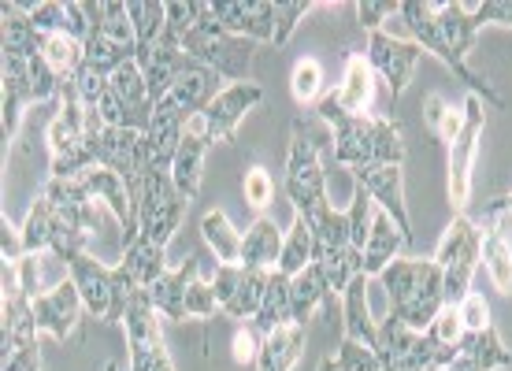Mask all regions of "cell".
I'll list each match as a JSON object with an SVG mask.
<instances>
[{"label":"cell","instance_id":"1","mask_svg":"<svg viewBox=\"0 0 512 371\" xmlns=\"http://www.w3.org/2000/svg\"><path fill=\"white\" fill-rule=\"evenodd\" d=\"M397 19L423 52H435L438 60L461 78L472 97L494 104V108H505L501 93L468 64V52L483 30L475 4H468V0H405Z\"/></svg>","mask_w":512,"mask_h":371},{"label":"cell","instance_id":"2","mask_svg":"<svg viewBox=\"0 0 512 371\" xmlns=\"http://www.w3.org/2000/svg\"><path fill=\"white\" fill-rule=\"evenodd\" d=\"M4 97H0V134L15 141L23 127V112L30 104H45L60 97L64 82L52 75V67L41 56V34L30 23V15L19 8V0H8L4 8Z\"/></svg>","mask_w":512,"mask_h":371},{"label":"cell","instance_id":"3","mask_svg":"<svg viewBox=\"0 0 512 371\" xmlns=\"http://www.w3.org/2000/svg\"><path fill=\"white\" fill-rule=\"evenodd\" d=\"M138 56V38H134V23L123 0H101L90 4V38H86V60L71 78L78 101L90 112H97L108 82L119 67L130 64Z\"/></svg>","mask_w":512,"mask_h":371},{"label":"cell","instance_id":"4","mask_svg":"<svg viewBox=\"0 0 512 371\" xmlns=\"http://www.w3.org/2000/svg\"><path fill=\"white\" fill-rule=\"evenodd\" d=\"M320 119L331 127L334 160L342 167L368 164H401L405 160V138L390 116H346L334 97L320 101Z\"/></svg>","mask_w":512,"mask_h":371},{"label":"cell","instance_id":"5","mask_svg":"<svg viewBox=\"0 0 512 371\" xmlns=\"http://www.w3.org/2000/svg\"><path fill=\"white\" fill-rule=\"evenodd\" d=\"M390 294V316L401 320L409 331H427L438 320V312L446 308V279L442 268L431 260H409L401 256L379 275Z\"/></svg>","mask_w":512,"mask_h":371},{"label":"cell","instance_id":"6","mask_svg":"<svg viewBox=\"0 0 512 371\" xmlns=\"http://www.w3.org/2000/svg\"><path fill=\"white\" fill-rule=\"evenodd\" d=\"M45 205H49V253L56 260H67L75 253H86L93 234H101V208L90 193L82 190L78 182H64V179H49L45 182ZM108 212V208H104Z\"/></svg>","mask_w":512,"mask_h":371},{"label":"cell","instance_id":"7","mask_svg":"<svg viewBox=\"0 0 512 371\" xmlns=\"http://www.w3.org/2000/svg\"><path fill=\"white\" fill-rule=\"evenodd\" d=\"M182 52H186L190 60H197V64H205L208 71H216L219 78H227L231 86H238V82H253V78H249V71H253V52H256L253 41L231 34V30L216 19V12H212L208 0H205L201 19L186 30Z\"/></svg>","mask_w":512,"mask_h":371},{"label":"cell","instance_id":"8","mask_svg":"<svg viewBox=\"0 0 512 371\" xmlns=\"http://www.w3.org/2000/svg\"><path fill=\"white\" fill-rule=\"evenodd\" d=\"M64 264H67V279L78 286V297H82V305H86V312H90L93 320L123 323L130 297L138 294V286L127 275V268L123 264L108 268L101 260H93L90 253L67 256Z\"/></svg>","mask_w":512,"mask_h":371},{"label":"cell","instance_id":"9","mask_svg":"<svg viewBox=\"0 0 512 371\" xmlns=\"http://www.w3.org/2000/svg\"><path fill=\"white\" fill-rule=\"evenodd\" d=\"M186 208H190V201L179 193V186H175V179H171V171H153V167H145L141 197H138V234H134V238H141V242H149L167 253V245H171V238H175V231H179Z\"/></svg>","mask_w":512,"mask_h":371},{"label":"cell","instance_id":"10","mask_svg":"<svg viewBox=\"0 0 512 371\" xmlns=\"http://www.w3.org/2000/svg\"><path fill=\"white\" fill-rule=\"evenodd\" d=\"M435 264L446 279V305H461L472 294V275L483 264V227L472 216H453L446 238L438 245Z\"/></svg>","mask_w":512,"mask_h":371},{"label":"cell","instance_id":"11","mask_svg":"<svg viewBox=\"0 0 512 371\" xmlns=\"http://www.w3.org/2000/svg\"><path fill=\"white\" fill-rule=\"evenodd\" d=\"M379 364L383 371H431V368H449L461 349H449V346H438L435 338L427 331H409L401 320L394 316H386L379 323Z\"/></svg>","mask_w":512,"mask_h":371},{"label":"cell","instance_id":"12","mask_svg":"<svg viewBox=\"0 0 512 371\" xmlns=\"http://www.w3.org/2000/svg\"><path fill=\"white\" fill-rule=\"evenodd\" d=\"M286 197L294 201V216H316L327 208V175L320 164V138H312L305 123H294V141L286 156Z\"/></svg>","mask_w":512,"mask_h":371},{"label":"cell","instance_id":"13","mask_svg":"<svg viewBox=\"0 0 512 371\" xmlns=\"http://www.w3.org/2000/svg\"><path fill=\"white\" fill-rule=\"evenodd\" d=\"M153 93H149V82L141 75L138 60L123 64L112 75L108 90H104L101 104H97V116L108 123V127H123V130H138L145 134L149 123H153Z\"/></svg>","mask_w":512,"mask_h":371},{"label":"cell","instance_id":"14","mask_svg":"<svg viewBox=\"0 0 512 371\" xmlns=\"http://www.w3.org/2000/svg\"><path fill=\"white\" fill-rule=\"evenodd\" d=\"M483 127H487V104L468 93L464 101V127L457 141L449 145V208L457 216H468L472 205V186H475V156H479V141H483Z\"/></svg>","mask_w":512,"mask_h":371},{"label":"cell","instance_id":"15","mask_svg":"<svg viewBox=\"0 0 512 371\" xmlns=\"http://www.w3.org/2000/svg\"><path fill=\"white\" fill-rule=\"evenodd\" d=\"M160 312L149 305L145 290L130 297L123 327H127V346H130V371H175L171 353L164 342V327L156 320Z\"/></svg>","mask_w":512,"mask_h":371},{"label":"cell","instance_id":"16","mask_svg":"<svg viewBox=\"0 0 512 371\" xmlns=\"http://www.w3.org/2000/svg\"><path fill=\"white\" fill-rule=\"evenodd\" d=\"M271 271L242 268V264H216L212 271V290H216L219 312H227L231 320L253 323L256 308L264 301Z\"/></svg>","mask_w":512,"mask_h":371},{"label":"cell","instance_id":"17","mask_svg":"<svg viewBox=\"0 0 512 371\" xmlns=\"http://www.w3.org/2000/svg\"><path fill=\"white\" fill-rule=\"evenodd\" d=\"M364 56H368L375 78H383L386 86H390V101H401V93L409 90L412 71L420 64L423 49L416 41H401L394 34H386V30H372Z\"/></svg>","mask_w":512,"mask_h":371},{"label":"cell","instance_id":"18","mask_svg":"<svg viewBox=\"0 0 512 371\" xmlns=\"http://www.w3.org/2000/svg\"><path fill=\"white\" fill-rule=\"evenodd\" d=\"M34 308V323H38V334H52L56 342H78V323H82V297H78V286L71 279L56 282L52 290H45L41 297L30 301Z\"/></svg>","mask_w":512,"mask_h":371},{"label":"cell","instance_id":"19","mask_svg":"<svg viewBox=\"0 0 512 371\" xmlns=\"http://www.w3.org/2000/svg\"><path fill=\"white\" fill-rule=\"evenodd\" d=\"M264 101V90L256 82H238V86H227L212 97L205 112H201V123L208 130V141H234L238 134V123L245 119V112H253L256 104Z\"/></svg>","mask_w":512,"mask_h":371},{"label":"cell","instance_id":"20","mask_svg":"<svg viewBox=\"0 0 512 371\" xmlns=\"http://www.w3.org/2000/svg\"><path fill=\"white\" fill-rule=\"evenodd\" d=\"M353 182H360L364 190L372 193L375 205L383 208L386 216L397 223V231L412 242V219H409V205H405V179H401V164L353 167Z\"/></svg>","mask_w":512,"mask_h":371},{"label":"cell","instance_id":"21","mask_svg":"<svg viewBox=\"0 0 512 371\" xmlns=\"http://www.w3.org/2000/svg\"><path fill=\"white\" fill-rule=\"evenodd\" d=\"M216 19L245 41H275V0H216Z\"/></svg>","mask_w":512,"mask_h":371},{"label":"cell","instance_id":"22","mask_svg":"<svg viewBox=\"0 0 512 371\" xmlns=\"http://www.w3.org/2000/svg\"><path fill=\"white\" fill-rule=\"evenodd\" d=\"M212 149V141H208V130L201 123V116H193L186 123V134H182V145L179 153H175V164H171V179L179 186V193L186 201H193L197 193H201V175H205V156Z\"/></svg>","mask_w":512,"mask_h":371},{"label":"cell","instance_id":"23","mask_svg":"<svg viewBox=\"0 0 512 371\" xmlns=\"http://www.w3.org/2000/svg\"><path fill=\"white\" fill-rule=\"evenodd\" d=\"M334 104L346 112V116H372L375 108V71L368 64L364 52H353L346 60V75H342V86L331 93Z\"/></svg>","mask_w":512,"mask_h":371},{"label":"cell","instance_id":"24","mask_svg":"<svg viewBox=\"0 0 512 371\" xmlns=\"http://www.w3.org/2000/svg\"><path fill=\"white\" fill-rule=\"evenodd\" d=\"M409 249V238L397 231V223L386 216L383 208L375 205L372 231H368V245H364V275H383L394 260H401V253Z\"/></svg>","mask_w":512,"mask_h":371},{"label":"cell","instance_id":"25","mask_svg":"<svg viewBox=\"0 0 512 371\" xmlns=\"http://www.w3.org/2000/svg\"><path fill=\"white\" fill-rule=\"evenodd\" d=\"M512 364V349L501 342L498 327H487L479 334H464L461 353L449 364V371H501Z\"/></svg>","mask_w":512,"mask_h":371},{"label":"cell","instance_id":"26","mask_svg":"<svg viewBox=\"0 0 512 371\" xmlns=\"http://www.w3.org/2000/svg\"><path fill=\"white\" fill-rule=\"evenodd\" d=\"M201 275V268H197V260H186L182 268H171L164 275V279H156L149 290H145V297H149V305L160 312V316H167V320L182 323L186 320V290H190V282Z\"/></svg>","mask_w":512,"mask_h":371},{"label":"cell","instance_id":"27","mask_svg":"<svg viewBox=\"0 0 512 371\" xmlns=\"http://www.w3.org/2000/svg\"><path fill=\"white\" fill-rule=\"evenodd\" d=\"M342 323H346V338L360 346H379V323L372 320V301H368V275H357L342 294Z\"/></svg>","mask_w":512,"mask_h":371},{"label":"cell","instance_id":"28","mask_svg":"<svg viewBox=\"0 0 512 371\" xmlns=\"http://www.w3.org/2000/svg\"><path fill=\"white\" fill-rule=\"evenodd\" d=\"M282 242H286V234L279 231V223L271 216H256L242 242V268L275 271L282 256Z\"/></svg>","mask_w":512,"mask_h":371},{"label":"cell","instance_id":"29","mask_svg":"<svg viewBox=\"0 0 512 371\" xmlns=\"http://www.w3.org/2000/svg\"><path fill=\"white\" fill-rule=\"evenodd\" d=\"M301 353H305V327L286 323V327L264 338L260 357H256V371H290L301 360Z\"/></svg>","mask_w":512,"mask_h":371},{"label":"cell","instance_id":"30","mask_svg":"<svg viewBox=\"0 0 512 371\" xmlns=\"http://www.w3.org/2000/svg\"><path fill=\"white\" fill-rule=\"evenodd\" d=\"M331 297V286L323 279V271L316 264H308L301 275L290 279V316H294L297 327H305L312 320V312Z\"/></svg>","mask_w":512,"mask_h":371},{"label":"cell","instance_id":"31","mask_svg":"<svg viewBox=\"0 0 512 371\" xmlns=\"http://www.w3.org/2000/svg\"><path fill=\"white\" fill-rule=\"evenodd\" d=\"M286 323H294V316H290V279L279 275V271H271L264 301H260V308H256L253 316V327L268 338V334H275Z\"/></svg>","mask_w":512,"mask_h":371},{"label":"cell","instance_id":"32","mask_svg":"<svg viewBox=\"0 0 512 371\" xmlns=\"http://www.w3.org/2000/svg\"><path fill=\"white\" fill-rule=\"evenodd\" d=\"M201 234H205L208 249L216 253L219 264H242L245 234L234 227L231 219H227V212H219V208L205 212V219H201Z\"/></svg>","mask_w":512,"mask_h":371},{"label":"cell","instance_id":"33","mask_svg":"<svg viewBox=\"0 0 512 371\" xmlns=\"http://www.w3.org/2000/svg\"><path fill=\"white\" fill-rule=\"evenodd\" d=\"M483 268L498 294H512V242L501 234V223L483 227Z\"/></svg>","mask_w":512,"mask_h":371},{"label":"cell","instance_id":"34","mask_svg":"<svg viewBox=\"0 0 512 371\" xmlns=\"http://www.w3.org/2000/svg\"><path fill=\"white\" fill-rule=\"evenodd\" d=\"M45 34V30H41ZM41 56H45V64L52 67V75L67 82V78L78 75V67L86 60V41L71 38V34H45L41 38Z\"/></svg>","mask_w":512,"mask_h":371},{"label":"cell","instance_id":"35","mask_svg":"<svg viewBox=\"0 0 512 371\" xmlns=\"http://www.w3.org/2000/svg\"><path fill=\"white\" fill-rule=\"evenodd\" d=\"M312 253H316V245H312V227H308L305 219L294 216L290 223V231H286V242H282V256H279V275L286 279H294L301 271L312 264Z\"/></svg>","mask_w":512,"mask_h":371},{"label":"cell","instance_id":"36","mask_svg":"<svg viewBox=\"0 0 512 371\" xmlns=\"http://www.w3.org/2000/svg\"><path fill=\"white\" fill-rule=\"evenodd\" d=\"M423 123H427V130H431V138L435 141L453 145L464 127V104L461 108H453L442 93H427V101H423Z\"/></svg>","mask_w":512,"mask_h":371},{"label":"cell","instance_id":"37","mask_svg":"<svg viewBox=\"0 0 512 371\" xmlns=\"http://www.w3.org/2000/svg\"><path fill=\"white\" fill-rule=\"evenodd\" d=\"M323 90V67L316 56H305L294 64V75H290V93H294L297 104H312Z\"/></svg>","mask_w":512,"mask_h":371},{"label":"cell","instance_id":"38","mask_svg":"<svg viewBox=\"0 0 512 371\" xmlns=\"http://www.w3.org/2000/svg\"><path fill=\"white\" fill-rule=\"evenodd\" d=\"M312 8H320V4L316 0H275V19H279V26H275V45H286V41L294 38V30L305 23V15Z\"/></svg>","mask_w":512,"mask_h":371},{"label":"cell","instance_id":"39","mask_svg":"<svg viewBox=\"0 0 512 371\" xmlns=\"http://www.w3.org/2000/svg\"><path fill=\"white\" fill-rule=\"evenodd\" d=\"M242 193H245V205L264 216L271 208V201H275V179H271L264 167H249L242 179Z\"/></svg>","mask_w":512,"mask_h":371},{"label":"cell","instance_id":"40","mask_svg":"<svg viewBox=\"0 0 512 371\" xmlns=\"http://www.w3.org/2000/svg\"><path fill=\"white\" fill-rule=\"evenodd\" d=\"M427 334L435 338L438 346H449V349H461L464 342V323H461V312L453 305H446L442 312H438V320L427 327Z\"/></svg>","mask_w":512,"mask_h":371},{"label":"cell","instance_id":"41","mask_svg":"<svg viewBox=\"0 0 512 371\" xmlns=\"http://www.w3.org/2000/svg\"><path fill=\"white\" fill-rule=\"evenodd\" d=\"M219 312V301H216V290H212V279H197L190 282V290H186V316H197V320H208V316H216Z\"/></svg>","mask_w":512,"mask_h":371},{"label":"cell","instance_id":"42","mask_svg":"<svg viewBox=\"0 0 512 371\" xmlns=\"http://www.w3.org/2000/svg\"><path fill=\"white\" fill-rule=\"evenodd\" d=\"M457 312H461L464 334H479V331H487V327H494V323H490V301L483 294H475V290L457 305Z\"/></svg>","mask_w":512,"mask_h":371},{"label":"cell","instance_id":"43","mask_svg":"<svg viewBox=\"0 0 512 371\" xmlns=\"http://www.w3.org/2000/svg\"><path fill=\"white\" fill-rule=\"evenodd\" d=\"M397 12H401V4H394V0H360L357 4V19L368 34L379 30V23L390 19V15H397Z\"/></svg>","mask_w":512,"mask_h":371},{"label":"cell","instance_id":"44","mask_svg":"<svg viewBox=\"0 0 512 371\" xmlns=\"http://www.w3.org/2000/svg\"><path fill=\"white\" fill-rule=\"evenodd\" d=\"M260 346H264V334L256 331L253 323H245V327H238V334H234V360H238V364H256Z\"/></svg>","mask_w":512,"mask_h":371},{"label":"cell","instance_id":"45","mask_svg":"<svg viewBox=\"0 0 512 371\" xmlns=\"http://www.w3.org/2000/svg\"><path fill=\"white\" fill-rule=\"evenodd\" d=\"M0 253H4V264H15V260H23V256H26L23 227H15L8 216L0 219Z\"/></svg>","mask_w":512,"mask_h":371},{"label":"cell","instance_id":"46","mask_svg":"<svg viewBox=\"0 0 512 371\" xmlns=\"http://www.w3.org/2000/svg\"><path fill=\"white\" fill-rule=\"evenodd\" d=\"M316 371H349V368L342 364V360H338V353H334V357H323Z\"/></svg>","mask_w":512,"mask_h":371}]
</instances>
